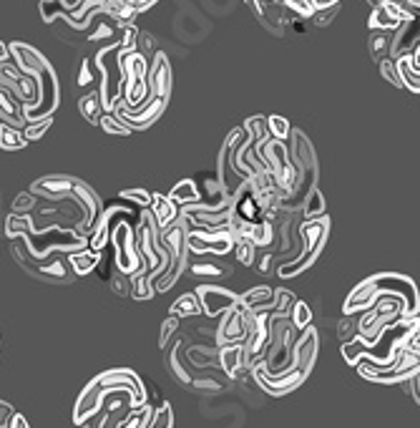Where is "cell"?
<instances>
[{
	"mask_svg": "<svg viewBox=\"0 0 420 428\" xmlns=\"http://www.w3.org/2000/svg\"><path fill=\"white\" fill-rule=\"evenodd\" d=\"M109 393H129V408H141L148 403L146 398V386L141 383V378L129 368H114L106 373L96 375L94 381L88 383L83 393L76 401V411H73V423L81 426L86 423L91 416L99 413L103 405V398Z\"/></svg>",
	"mask_w": 420,
	"mask_h": 428,
	"instance_id": "6da1fadb",
	"label": "cell"
},
{
	"mask_svg": "<svg viewBox=\"0 0 420 428\" xmlns=\"http://www.w3.org/2000/svg\"><path fill=\"white\" fill-rule=\"evenodd\" d=\"M380 295H395L403 300V318H418L420 315V295L418 288L410 277L397 273H378L373 277H367L352 290L347 300L343 305L345 315H360L363 310H367L370 305L378 300Z\"/></svg>",
	"mask_w": 420,
	"mask_h": 428,
	"instance_id": "7a4b0ae2",
	"label": "cell"
},
{
	"mask_svg": "<svg viewBox=\"0 0 420 428\" xmlns=\"http://www.w3.org/2000/svg\"><path fill=\"white\" fill-rule=\"evenodd\" d=\"M300 234H302V252H300L297 260H292V262H287V265H282L280 270H277V275H280L282 280L297 277V275H302L307 267L315 265V260L319 257L327 237H330V217L322 214V217H317V219H307L302 225V229H300Z\"/></svg>",
	"mask_w": 420,
	"mask_h": 428,
	"instance_id": "3957f363",
	"label": "cell"
},
{
	"mask_svg": "<svg viewBox=\"0 0 420 428\" xmlns=\"http://www.w3.org/2000/svg\"><path fill=\"white\" fill-rule=\"evenodd\" d=\"M161 242L163 247H166V255H169V267L154 280V292L172 290L174 282L179 280V275L187 267L189 247H187V225H184V219L179 217L172 227L161 229Z\"/></svg>",
	"mask_w": 420,
	"mask_h": 428,
	"instance_id": "277c9868",
	"label": "cell"
},
{
	"mask_svg": "<svg viewBox=\"0 0 420 428\" xmlns=\"http://www.w3.org/2000/svg\"><path fill=\"white\" fill-rule=\"evenodd\" d=\"M358 373L370 383H380V386H393V383H403L408 381L410 375H415L420 370V355L418 353L405 351V345L400 348L397 358L390 363V366H375L370 360L360 358L355 363Z\"/></svg>",
	"mask_w": 420,
	"mask_h": 428,
	"instance_id": "5b68a950",
	"label": "cell"
},
{
	"mask_svg": "<svg viewBox=\"0 0 420 428\" xmlns=\"http://www.w3.org/2000/svg\"><path fill=\"white\" fill-rule=\"evenodd\" d=\"M109 242L114 244V255H116V270L124 275H136L144 270V257L136 247V237H133L131 222H118L111 232Z\"/></svg>",
	"mask_w": 420,
	"mask_h": 428,
	"instance_id": "8992f818",
	"label": "cell"
},
{
	"mask_svg": "<svg viewBox=\"0 0 420 428\" xmlns=\"http://www.w3.org/2000/svg\"><path fill=\"white\" fill-rule=\"evenodd\" d=\"M234 237L229 229H217V232H204V229H187V247L196 255H229L234 249Z\"/></svg>",
	"mask_w": 420,
	"mask_h": 428,
	"instance_id": "52a82bcc",
	"label": "cell"
},
{
	"mask_svg": "<svg viewBox=\"0 0 420 428\" xmlns=\"http://www.w3.org/2000/svg\"><path fill=\"white\" fill-rule=\"evenodd\" d=\"M194 292L199 297V305H202V315H209V318H219L226 310H232V307L239 305L237 292L219 288V285H199Z\"/></svg>",
	"mask_w": 420,
	"mask_h": 428,
	"instance_id": "ba28073f",
	"label": "cell"
},
{
	"mask_svg": "<svg viewBox=\"0 0 420 428\" xmlns=\"http://www.w3.org/2000/svg\"><path fill=\"white\" fill-rule=\"evenodd\" d=\"M172 66H169V58L166 53H159L154 55V63H151V68L146 73V84H148V96H154V99H166L169 101V96H172Z\"/></svg>",
	"mask_w": 420,
	"mask_h": 428,
	"instance_id": "9c48e42d",
	"label": "cell"
},
{
	"mask_svg": "<svg viewBox=\"0 0 420 428\" xmlns=\"http://www.w3.org/2000/svg\"><path fill=\"white\" fill-rule=\"evenodd\" d=\"M247 335V307H241V303L232 310H226L222 315V325H219L217 342L226 345V342H241Z\"/></svg>",
	"mask_w": 420,
	"mask_h": 428,
	"instance_id": "30bf717a",
	"label": "cell"
},
{
	"mask_svg": "<svg viewBox=\"0 0 420 428\" xmlns=\"http://www.w3.org/2000/svg\"><path fill=\"white\" fill-rule=\"evenodd\" d=\"M395 61V71L397 76H400V86L412 91V94H418L420 91V46L415 51L405 55H397L393 58Z\"/></svg>",
	"mask_w": 420,
	"mask_h": 428,
	"instance_id": "8fae6325",
	"label": "cell"
},
{
	"mask_svg": "<svg viewBox=\"0 0 420 428\" xmlns=\"http://www.w3.org/2000/svg\"><path fill=\"white\" fill-rule=\"evenodd\" d=\"M420 46L418 40V28H415V18L410 21H403L393 31V43H390V58H397V55H405L415 51Z\"/></svg>",
	"mask_w": 420,
	"mask_h": 428,
	"instance_id": "7c38bea8",
	"label": "cell"
},
{
	"mask_svg": "<svg viewBox=\"0 0 420 428\" xmlns=\"http://www.w3.org/2000/svg\"><path fill=\"white\" fill-rule=\"evenodd\" d=\"M403 21L405 18H403V13L395 8V3H393V0H382L380 5H375L373 8L367 25H370V31H390L393 33Z\"/></svg>",
	"mask_w": 420,
	"mask_h": 428,
	"instance_id": "4fadbf2b",
	"label": "cell"
},
{
	"mask_svg": "<svg viewBox=\"0 0 420 428\" xmlns=\"http://www.w3.org/2000/svg\"><path fill=\"white\" fill-rule=\"evenodd\" d=\"M148 210L154 214V222L159 225V229L172 227L181 217V207L174 199H169V194H151V207Z\"/></svg>",
	"mask_w": 420,
	"mask_h": 428,
	"instance_id": "5bb4252c",
	"label": "cell"
},
{
	"mask_svg": "<svg viewBox=\"0 0 420 428\" xmlns=\"http://www.w3.org/2000/svg\"><path fill=\"white\" fill-rule=\"evenodd\" d=\"M217 363L229 378H237V375L244 370V348H241V342H226V345H219Z\"/></svg>",
	"mask_w": 420,
	"mask_h": 428,
	"instance_id": "9a60e30c",
	"label": "cell"
},
{
	"mask_svg": "<svg viewBox=\"0 0 420 428\" xmlns=\"http://www.w3.org/2000/svg\"><path fill=\"white\" fill-rule=\"evenodd\" d=\"M101 262V252H96V249H76V252H68L66 255V265L73 270L76 275H88L94 273L96 267Z\"/></svg>",
	"mask_w": 420,
	"mask_h": 428,
	"instance_id": "2e32d148",
	"label": "cell"
},
{
	"mask_svg": "<svg viewBox=\"0 0 420 428\" xmlns=\"http://www.w3.org/2000/svg\"><path fill=\"white\" fill-rule=\"evenodd\" d=\"M239 303H241V307H247V310H252V312L272 310L274 290L267 288V285H257V288L247 290L244 295H239Z\"/></svg>",
	"mask_w": 420,
	"mask_h": 428,
	"instance_id": "e0dca14e",
	"label": "cell"
},
{
	"mask_svg": "<svg viewBox=\"0 0 420 428\" xmlns=\"http://www.w3.org/2000/svg\"><path fill=\"white\" fill-rule=\"evenodd\" d=\"M169 199H174L179 207H184V204H194L196 199H202V189L196 187V179H184L169 192Z\"/></svg>",
	"mask_w": 420,
	"mask_h": 428,
	"instance_id": "ac0fdd59",
	"label": "cell"
},
{
	"mask_svg": "<svg viewBox=\"0 0 420 428\" xmlns=\"http://www.w3.org/2000/svg\"><path fill=\"white\" fill-rule=\"evenodd\" d=\"M169 315H176V318H194V315H202V305H199L196 292H187V295H181L179 300L172 305Z\"/></svg>",
	"mask_w": 420,
	"mask_h": 428,
	"instance_id": "d6986e66",
	"label": "cell"
},
{
	"mask_svg": "<svg viewBox=\"0 0 420 428\" xmlns=\"http://www.w3.org/2000/svg\"><path fill=\"white\" fill-rule=\"evenodd\" d=\"M78 109L81 114L88 118V121H99V116L103 114V101H101V91L96 88V91H88V96H83L81 101H78Z\"/></svg>",
	"mask_w": 420,
	"mask_h": 428,
	"instance_id": "ffe728a7",
	"label": "cell"
},
{
	"mask_svg": "<svg viewBox=\"0 0 420 428\" xmlns=\"http://www.w3.org/2000/svg\"><path fill=\"white\" fill-rule=\"evenodd\" d=\"M390 43H393V33L390 31H373L370 33V55L375 61H382L390 55Z\"/></svg>",
	"mask_w": 420,
	"mask_h": 428,
	"instance_id": "44dd1931",
	"label": "cell"
},
{
	"mask_svg": "<svg viewBox=\"0 0 420 428\" xmlns=\"http://www.w3.org/2000/svg\"><path fill=\"white\" fill-rule=\"evenodd\" d=\"M25 144H28V141L23 139L21 129L8 126V124H0V149H5V151H18V149H23Z\"/></svg>",
	"mask_w": 420,
	"mask_h": 428,
	"instance_id": "7402d4cb",
	"label": "cell"
},
{
	"mask_svg": "<svg viewBox=\"0 0 420 428\" xmlns=\"http://www.w3.org/2000/svg\"><path fill=\"white\" fill-rule=\"evenodd\" d=\"M146 428H174V411L166 401H159L156 408H151V418Z\"/></svg>",
	"mask_w": 420,
	"mask_h": 428,
	"instance_id": "603a6c76",
	"label": "cell"
},
{
	"mask_svg": "<svg viewBox=\"0 0 420 428\" xmlns=\"http://www.w3.org/2000/svg\"><path fill=\"white\" fill-rule=\"evenodd\" d=\"M181 353H184V342H176L172 348V353H169V368H172V373L179 378L184 386H194V378H192V373H189L187 368L181 366Z\"/></svg>",
	"mask_w": 420,
	"mask_h": 428,
	"instance_id": "cb8c5ba5",
	"label": "cell"
},
{
	"mask_svg": "<svg viewBox=\"0 0 420 428\" xmlns=\"http://www.w3.org/2000/svg\"><path fill=\"white\" fill-rule=\"evenodd\" d=\"M325 197L319 192L317 187H310L307 189V199H304V217L307 219H317L325 214Z\"/></svg>",
	"mask_w": 420,
	"mask_h": 428,
	"instance_id": "d4e9b609",
	"label": "cell"
},
{
	"mask_svg": "<svg viewBox=\"0 0 420 428\" xmlns=\"http://www.w3.org/2000/svg\"><path fill=\"white\" fill-rule=\"evenodd\" d=\"M272 225L270 222H254V225H249V229H247V237L254 247H267L270 242H272Z\"/></svg>",
	"mask_w": 420,
	"mask_h": 428,
	"instance_id": "484cf974",
	"label": "cell"
},
{
	"mask_svg": "<svg viewBox=\"0 0 420 428\" xmlns=\"http://www.w3.org/2000/svg\"><path fill=\"white\" fill-rule=\"evenodd\" d=\"M96 124L101 126L106 134H116V136H129V134H131V129H129V126H126L124 121L114 114V111H103Z\"/></svg>",
	"mask_w": 420,
	"mask_h": 428,
	"instance_id": "4316f807",
	"label": "cell"
},
{
	"mask_svg": "<svg viewBox=\"0 0 420 428\" xmlns=\"http://www.w3.org/2000/svg\"><path fill=\"white\" fill-rule=\"evenodd\" d=\"M51 124H53V116H43V118H36V121H25L23 129H21V134H23L25 141H38L40 136L51 129Z\"/></svg>",
	"mask_w": 420,
	"mask_h": 428,
	"instance_id": "83f0119b",
	"label": "cell"
},
{
	"mask_svg": "<svg viewBox=\"0 0 420 428\" xmlns=\"http://www.w3.org/2000/svg\"><path fill=\"white\" fill-rule=\"evenodd\" d=\"M289 323L297 327V330H304L307 325H312V310L310 305L302 303V300H295V305L289 307Z\"/></svg>",
	"mask_w": 420,
	"mask_h": 428,
	"instance_id": "f1b7e54d",
	"label": "cell"
},
{
	"mask_svg": "<svg viewBox=\"0 0 420 428\" xmlns=\"http://www.w3.org/2000/svg\"><path fill=\"white\" fill-rule=\"evenodd\" d=\"M257 249L252 242L247 240V237H237V242H234V252H237V260H239L244 267H252L254 262H257Z\"/></svg>",
	"mask_w": 420,
	"mask_h": 428,
	"instance_id": "f546056e",
	"label": "cell"
},
{
	"mask_svg": "<svg viewBox=\"0 0 420 428\" xmlns=\"http://www.w3.org/2000/svg\"><path fill=\"white\" fill-rule=\"evenodd\" d=\"M289 131H292V126H289L287 118L282 116H270L267 118V134L277 141H287L289 139Z\"/></svg>",
	"mask_w": 420,
	"mask_h": 428,
	"instance_id": "4dcf8cb0",
	"label": "cell"
},
{
	"mask_svg": "<svg viewBox=\"0 0 420 428\" xmlns=\"http://www.w3.org/2000/svg\"><path fill=\"white\" fill-rule=\"evenodd\" d=\"M121 199H129L133 207H139V210H148L151 207V194H148V189L144 187H131V189H124L121 192Z\"/></svg>",
	"mask_w": 420,
	"mask_h": 428,
	"instance_id": "1f68e13d",
	"label": "cell"
},
{
	"mask_svg": "<svg viewBox=\"0 0 420 428\" xmlns=\"http://www.w3.org/2000/svg\"><path fill=\"white\" fill-rule=\"evenodd\" d=\"M378 66H380V73L385 81H390V84L397 86V88H403V86H400V76H397V71H395V61H393L390 55L382 58V61H378Z\"/></svg>",
	"mask_w": 420,
	"mask_h": 428,
	"instance_id": "d6a6232c",
	"label": "cell"
},
{
	"mask_svg": "<svg viewBox=\"0 0 420 428\" xmlns=\"http://www.w3.org/2000/svg\"><path fill=\"white\" fill-rule=\"evenodd\" d=\"M179 320L176 315H169V318L163 320V325H161V338H159V345L161 348H166V342H169V338H172L176 330H179Z\"/></svg>",
	"mask_w": 420,
	"mask_h": 428,
	"instance_id": "836d02e7",
	"label": "cell"
},
{
	"mask_svg": "<svg viewBox=\"0 0 420 428\" xmlns=\"http://www.w3.org/2000/svg\"><path fill=\"white\" fill-rule=\"evenodd\" d=\"M109 282L114 285L116 295H129V292H131V280H129V275L118 273V270L114 275H109Z\"/></svg>",
	"mask_w": 420,
	"mask_h": 428,
	"instance_id": "e575fe53",
	"label": "cell"
},
{
	"mask_svg": "<svg viewBox=\"0 0 420 428\" xmlns=\"http://www.w3.org/2000/svg\"><path fill=\"white\" fill-rule=\"evenodd\" d=\"M337 10H340V3H337V5H327V8H317L315 13H312V21L322 28V25H327L334 16H337Z\"/></svg>",
	"mask_w": 420,
	"mask_h": 428,
	"instance_id": "d590c367",
	"label": "cell"
},
{
	"mask_svg": "<svg viewBox=\"0 0 420 428\" xmlns=\"http://www.w3.org/2000/svg\"><path fill=\"white\" fill-rule=\"evenodd\" d=\"M192 273L194 275H214V277H219V275H224V270H222V267L219 265H207V262H199V265H194L192 267Z\"/></svg>",
	"mask_w": 420,
	"mask_h": 428,
	"instance_id": "8d00e7d4",
	"label": "cell"
},
{
	"mask_svg": "<svg viewBox=\"0 0 420 428\" xmlns=\"http://www.w3.org/2000/svg\"><path fill=\"white\" fill-rule=\"evenodd\" d=\"M405 383V388H408V393H412V401L415 403H420V390H418V373L415 375H410L408 381H403Z\"/></svg>",
	"mask_w": 420,
	"mask_h": 428,
	"instance_id": "74e56055",
	"label": "cell"
},
{
	"mask_svg": "<svg viewBox=\"0 0 420 428\" xmlns=\"http://www.w3.org/2000/svg\"><path fill=\"white\" fill-rule=\"evenodd\" d=\"M8 428H31V423H28V418H25L23 413L13 411V416H10V420H8Z\"/></svg>",
	"mask_w": 420,
	"mask_h": 428,
	"instance_id": "f35d334b",
	"label": "cell"
},
{
	"mask_svg": "<svg viewBox=\"0 0 420 428\" xmlns=\"http://www.w3.org/2000/svg\"><path fill=\"white\" fill-rule=\"evenodd\" d=\"M91 78H94V73H91V68H88V61H83L81 63V76H78V84L86 86V84H91Z\"/></svg>",
	"mask_w": 420,
	"mask_h": 428,
	"instance_id": "ab89813d",
	"label": "cell"
},
{
	"mask_svg": "<svg viewBox=\"0 0 420 428\" xmlns=\"http://www.w3.org/2000/svg\"><path fill=\"white\" fill-rule=\"evenodd\" d=\"M10 58V48L5 43H0V63H5Z\"/></svg>",
	"mask_w": 420,
	"mask_h": 428,
	"instance_id": "60d3db41",
	"label": "cell"
},
{
	"mask_svg": "<svg viewBox=\"0 0 420 428\" xmlns=\"http://www.w3.org/2000/svg\"><path fill=\"white\" fill-rule=\"evenodd\" d=\"M367 3H370V5H373V8H375V5H380L382 0H367Z\"/></svg>",
	"mask_w": 420,
	"mask_h": 428,
	"instance_id": "b9f144b4",
	"label": "cell"
},
{
	"mask_svg": "<svg viewBox=\"0 0 420 428\" xmlns=\"http://www.w3.org/2000/svg\"><path fill=\"white\" fill-rule=\"evenodd\" d=\"M76 428H88V426H86V423H81V426H76Z\"/></svg>",
	"mask_w": 420,
	"mask_h": 428,
	"instance_id": "7bdbcfd3",
	"label": "cell"
}]
</instances>
